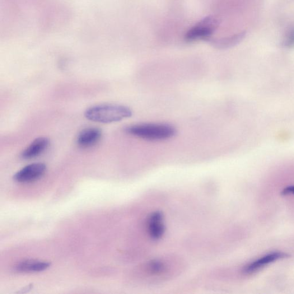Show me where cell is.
<instances>
[{"instance_id": "cell-1", "label": "cell", "mask_w": 294, "mask_h": 294, "mask_svg": "<svg viewBox=\"0 0 294 294\" xmlns=\"http://www.w3.org/2000/svg\"><path fill=\"white\" fill-rule=\"evenodd\" d=\"M132 116L127 106L119 104H103L91 107L85 112L86 118L95 122L111 123L118 122Z\"/></svg>"}, {"instance_id": "cell-2", "label": "cell", "mask_w": 294, "mask_h": 294, "mask_svg": "<svg viewBox=\"0 0 294 294\" xmlns=\"http://www.w3.org/2000/svg\"><path fill=\"white\" fill-rule=\"evenodd\" d=\"M127 132L135 137L148 141H163L174 137L176 129L165 123H143L128 127Z\"/></svg>"}, {"instance_id": "cell-3", "label": "cell", "mask_w": 294, "mask_h": 294, "mask_svg": "<svg viewBox=\"0 0 294 294\" xmlns=\"http://www.w3.org/2000/svg\"><path fill=\"white\" fill-rule=\"evenodd\" d=\"M218 21L212 16L205 17L186 32L185 39L187 42L198 40L208 41L218 27Z\"/></svg>"}, {"instance_id": "cell-4", "label": "cell", "mask_w": 294, "mask_h": 294, "mask_svg": "<svg viewBox=\"0 0 294 294\" xmlns=\"http://www.w3.org/2000/svg\"><path fill=\"white\" fill-rule=\"evenodd\" d=\"M46 170L43 163H32L22 168L13 176L14 179L20 183H31L38 179L43 176Z\"/></svg>"}, {"instance_id": "cell-5", "label": "cell", "mask_w": 294, "mask_h": 294, "mask_svg": "<svg viewBox=\"0 0 294 294\" xmlns=\"http://www.w3.org/2000/svg\"><path fill=\"white\" fill-rule=\"evenodd\" d=\"M170 265L165 260H153L143 266V277L151 280L162 279L169 273Z\"/></svg>"}, {"instance_id": "cell-6", "label": "cell", "mask_w": 294, "mask_h": 294, "mask_svg": "<svg viewBox=\"0 0 294 294\" xmlns=\"http://www.w3.org/2000/svg\"><path fill=\"white\" fill-rule=\"evenodd\" d=\"M102 137L101 129L95 127L84 129L79 133L77 142L82 148H90L96 145Z\"/></svg>"}, {"instance_id": "cell-7", "label": "cell", "mask_w": 294, "mask_h": 294, "mask_svg": "<svg viewBox=\"0 0 294 294\" xmlns=\"http://www.w3.org/2000/svg\"><path fill=\"white\" fill-rule=\"evenodd\" d=\"M289 256L290 255L288 254L281 253V252H277V253L268 254L245 266L243 272L246 274H253L257 272L260 268L264 267L266 265H268L279 259L288 258Z\"/></svg>"}, {"instance_id": "cell-8", "label": "cell", "mask_w": 294, "mask_h": 294, "mask_svg": "<svg viewBox=\"0 0 294 294\" xmlns=\"http://www.w3.org/2000/svg\"><path fill=\"white\" fill-rule=\"evenodd\" d=\"M48 138L40 137L34 140L21 153V157L24 160H31L39 156L49 146Z\"/></svg>"}, {"instance_id": "cell-9", "label": "cell", "mask_w": 294, "mask_h": 294, "mask_svg": "<svg viewBox=\"0 0 294 294\" xmlns=\"http://www.w3.org/2000/svg\"><path fill=\"white\" fill-rule=\"evenodd\" d=\"M147 226L149 234L153 239H160L164 233L165 228L163 223V218L160 213H153L149 216Z\"/></svg>"}, {"instance_id": "cell-10", "label": "cell", "mask_w": 294, "mask_h": 294, "mask_svg": "<svg viewBox=\"0 0 294 294\" xmlns=\"http://www.w3.org/2000/svg\"><path fill=\"white\" fill-rule=\"evenodd\" d=\"M50 266V263L46 261L27 260L18 264L16 269L18 272L36 273L43 272Z\"/></svg>"}, {"instance_id": "cell-11", "label": "cell", "mask_w": 294, "mask_h": 294, "mask_svg": "<svg viewBox=\"0 0 294 294\" xmlns=\"http://www.w3.org/2000/svg\"><path fill=\"white\" fill-rule=\"evenodd\" d=\"M244 36L245 32H241L240 34L224 37V38H211L208 40V42L214 48L218 49H225L239 43L244 38Z\"/></svg>"}, {"instance_id": "cell-12", "label": "cell", "mask_w": 294, "mask_h": 294, "mask_svg": "<svg viewBox=\"0 0 294 294\" xmlns=\"http://www.w3.org/2000/svg\"><path fill=\"white\" fill-rule=\"evenodd\" d=\"M285 45L288 48H291L294 46V29L291 30L289 32L285 41Z\"/></svg>"}, {"instance_id": "cell-13", "label": "cell", "mask_w": 294, "mask_h": 294, "mask_svg": "<svg viewBox=\"0 0 294 294\" xmlns=\"http://www.w3.org/2000/svg\"><path fill=\"white\" fill-rule=\"evenodd\" d=\"M290 194H294V186L287 187L282 192V194L283 195H288Z\"/></svg>"}]
</instances>
